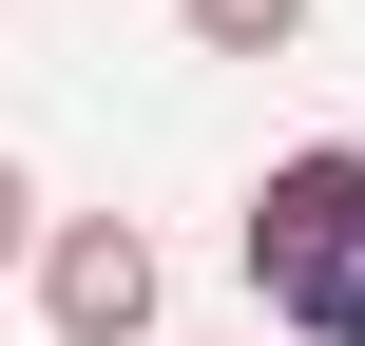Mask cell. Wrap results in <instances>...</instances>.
<instances>
[{
	"label": "cell",
	"mask_w": 365,
	"mask_h": 346,
	"mask_svg": "<svg viewBox=\"0 0 365 346\" xmlns=\"http://www.w3.org/2000/svg\"><path fill=\"white\" fill-rule=\"evenodd\" d=\"M231 250H250L269 327H308V346H365V135H308V154H269Z\"/></svg>",
	"instance_id": "6da1fadb"
},
{
	"label": "cell",
	"mask_w": 365,
	"mask_h": 346,
	"mask_svg": "<svg viewBox=\"0 0 365 346\" xmlns=\"http://www.w3.org/2000/svg\"><path fill=\"white\" fill-rule=\"evenodd\" d=\"M154 231L135 212H77V231H38V327L58 346H154Z\"/></svg>",
	"instance_id": "7a4b0ae2"
},
{
	"label": "cell",
	"mask_w": 365,
	"mask_h": 346,
	"mask_svg": "<svg viewBox=\"0 0 365 346\" xmlns=\"http://www.w3.org/2000/svg\"><path fill=\"white\" fill-rule=\"evenodd\" d=\"M173 19H192L212 58H289V39H308V0H173Z\"/></svg>",
	"instance_id": "3957f363"
},
{
	"label": "cell",
	"mask_w": 365,
	"mask_h": 346,
	"mask_svg": "<svg viewBox=\"0 0 365 346\" xmlns=\"http://www.w3.org/2000/svg\"><path fill=\"white\" fill-rule=\"evenodd\" d=\"M0 270H38V193H19V154H0Z\"/></svg>",
	"instance_id": "277c9868"
}]
</instances>
